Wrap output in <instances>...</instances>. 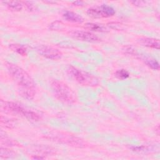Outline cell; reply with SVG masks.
Segmentation results:
<instances>
[{
    "label": "cell",
    "instance_id": "obj_1",
    "mask_svg": "<svg viewBox=\"0 0 160 160\" xmlns=\"http://www.w3.org/2000/svg\"><path fill=\"white\" fill-rule=\"evenodd\" d=\"M5 66L12 79L19 87L20 91L34 89V82L25 70L19 66L9 62H6Z\"/></svg>",
    "mask_w": 160,
    "mask_h": 160
},
{
    "label": "cell",
    "instance_id": "obj_2",
    "mask_svg": "<svg viewBox=\"0 0 160 160\" xmlns=\"http://www.w3.org/2000/svg\"><path fill=\"white\" fill-rule=\"evenodd\" d=\"M51 86L55 96L60 101L66 104H72L75 102V94L66 83L61 81L53 80Z\"/></svg>",
    "mask_w": 160,
    "mask_h": 160
},
{
    "label": "cell",
    "instance_id": "obj_3",
    "mask_svg": "<svg viewBox=\"0 0 160 160\" xmlns=\"http://www.w3.org/2000/svg\"><path fill=\"white\" fill-rule=\"evenodd\" d=\"M68 72L76 81L82 86L93 87L99 84V80L97 77L72 66L68 67Z\"/></svg>",
    "mask_w": 160,
    "mask_h": 160
},
{
    "label": "cell",
    "instance_id": "obj_4",
    "mask_svg": "<svg viewBox=\"0 0 160 160\" xmlns=\"http://www.w3.org/2000/svg\"><path fill=\"white\" fill-rule=\"evenodd\" d=\"M1 108L7 112L19 114L29 120L38 121L40 119V116L36 112L25 109L18 103L11 101H2L1 102Z\"/></svg>",
    "mask_w": 160,
    "mask_h": 160
},
{
    "label": "cell",
    "instance_id": "obj_5",
    "mask_svg": "<svg viewBox=\"0 0 160 160\" xmlns=\"http://www.w3.org/2000/svg\"><path fill=\"white\" fill-rule=\"evenodd\" d=\"M45 137L46 139L51 141L74 147L84 148L86 146V143L82 139L69 134L62 132H51L46 134Z\"/></svg>",
    "mask_w": 160,
    "mask_h": 160
},
{
    "label": "cell",
    "instance_id": "obj_6",
    "mask_svg": "<svg viewBox=\"0 0 160 160\" xmlns=\"http://www.w3.org/2000/svg\"><path fill=\"white\" fill-rule=\"evenodd\" d=\"M87 14L93 18H108L114 15L115 10L112 7L102 4L99 6L91 8L88 9Z\"/></svg>",
    "mask_w": 160,
    "mask_h": 160
},
{
    "label": "cell",
    "instance_id": "obj_7",
    "mask_svg": "<svg viewBox=\"0 0 160 160\" xmlns=\"http://www.w3.org/2000/svg\"><path fill=\"white\" fill-rule=\"evenodd\" d=\"M2 2L4 3L9 9L16 11H20L23 9L28 11H33L36 9L34 4L29 1H9Z\"/></svg>",
    "mask_w": 160,
    "mask_h": 160
},
{
    "label": "cell",
    "instance_id": "obj_8",
    "mask_svg": "<svg viewBox=\"0 0 160 160\" xmlns=\"http://www.w3.org/2000/svg\"><path fill=\"white\" fill-rule=\"evenodd\" d=\"M37 51L42 56L52 60L59 59L62 55V52L58 49L44 45L39 46L37 48Z\"/></svg>",
    "mask_w": 160,
    "mask_h": 160
},
{
    "label": "cell",
    "instance_id": "obj_9",
    "mask_svg": "<svg viewBox=\"0 0 160 160\" xmlns=\"http://www.w3.org/2000/svg\"><path fill=\"white\" fill-rule=\"evenodd\" d=\"M71 37L82 41L86 42H97L99 41V38L94 34L86 31L72 30L69 32Z\"/></svg>",
    "mask_w": 160,
    "mask_h": 160
},
{
    "label": "cell",
    "instance_id": "obj_10",
    "mask_svg": "<svg viewBox=\"0 0 160 160\" xmlns=\"http://www.w3.org/2000/svg\"><path fill=\"white\" fill-rule=\"evenodd\" d=\"M138 42L143 46L159 49V40L152 38H141L138 40Z\"/></svg>",
    "mask_w": 160,
    "mask_h": 160
},
{
    "label": "cell",
    "instance_id": "obj_11",
    "mask_svg": "<svg viewBox=\"0 0 160 160\" xmlns=\"http://www.w3.org/2000/svg\"><path fill=\"white\" fill-rule=\"evenodd\" d=\"M62 16L65 20L69 22H72L81 23L84 21L81 16H80L79 14L76 12L69 11H64L62 14Z\"/></svg>",
    "mask_w": 160,
    "mask_h": 160
},
{
    "label": "cell",
    "instance_id": "obj_12",
    "mask_svg": "<svg viewBox=\"0 0 160 160\" xmlns=\"http://www.w3.org/2000/svg\"><path fill=\"white\" fill-rule=\"evenodd\" d=\"M84 28L88 30L96 32H106L108 31V28L104 26L92 22H88L85 24Z\"/></svg>",
    "mask_w": 160,
    "mask_h": 160
},
{
    "label": "cell",
    "instance_id": "obj_13",
    "mask_svg": "<svg viewBox=\"0 0 160 160\" xmlns=\"http://www.w3.org/2000/svg\"><path fill=\"white\" fill-rule=\"evenodd\" d=\"M9 48L13 51L17 52L18 54L22 55V56H26L27 54V50L25 46L18 44H11L9 46Z\"/></svg>",
    "mask_w": 160,
    "mask_h": 160
},
{
    "label": "cell",
    "instance_id": "obj_14",
    "mask_svg": "<svg viewBox=\"0 0 160 160\" xmlns=\"http://www.w3.org/2000/svg\"><path fill=\"white\" fill-rule=\"evenodd\" d=\"M144 62L147 66H148L149 68H151L152 69L158 70L159 69V64L158 62L156 59H154L152 58H145Z\"/></svg>",
    "mask_w": 160,
    "mask_h": 160
},
{
    "label": "cell",
    "instance_id": "obj_15",
    "mask_svg": "<svg viewBox=\"0 0 160 160\" xmlns=\"http://www.w3.org/2000/svg\"><path fill=\"white\" fill-rule=\"evenodd\" d=\"M14 155V152L7 148H1V157L2 158H11Z\"/></svg>",
    "mask_w": 160,
    "mask_h": 160
},
{
    "label": "cell",
    "instance_id": "obj_16",
    "mask_svg": "<svg viewBox=\"0 0 160 160\" xmlns=\"http://www.w3.org/2000/svg\"><path fill=\"white\" fill-rule=\"evenodd\" d=\"M115 76L119 79H124L129 76V74L126 69H121L115 72Z\"/></svg>",
    "mask_w": 160,
    "mask_h": 160
},
{
    "label": "cell",
    "instance_id": "obj_17",
    "mask_svg": "<svg viewBox=\"0 0 160 160\" xmlns=\"http://www.w3.org/2000/svg\"><path fill=\"white\" fill-rule=\"evenodd\" d=\"M4 120L3 119V118H2L1 117V124L2 125H4L5 126V128H13L15 126V123L14 122L10 119H8L7 118H4Z\"/></svg>",
    "mask_w": 160,
    "mask_h": 160
},
{
    "label": "cell",
    "instance_id": "obj_18",
    "mask_svg": "<svg viewBox=\"0 0 160 160\" xmlns=\"http://www.w3.org/2000/svg\"><path fill=\"white\" fill-rule=\"evenodd\" d=\"M131 3L137 6H144V5H146L148 2L144 1H131Z\"/></svg>",
    "mask_w": 160,
    "mask_h": 160
},
{
    "label": "cell",
    "instance_id": "obj_19",
    "mask_svg": "<svg viewBox=\"0 0 160 160\" xmlns=\"http://www.w3.org/2000/svg\"><path fill=\"white\" fill-rule=\"evenodd\" d=\"M73 4H76V6H82L81 4H82L83 2L81 1H76V2H74Z\"/></svg>",
    "mask_w": 160,
    "mask_h": 160
},
{
    "label": "cell",
    "instance_id": "obj_20",
    "mask_svg": "<svg viewBox=\"0 0 160 160\" xmlns=\"http://www.w3.org/2000/svg\"><path fill=\"white\" fill-rule=\"evenodd\" d=\"M155 129H156V134H158V135H159V125H158L156 128H155Z\"/></svg>",
    "mask_w": 160,
    "mask_h": 160
}]
</instances>
